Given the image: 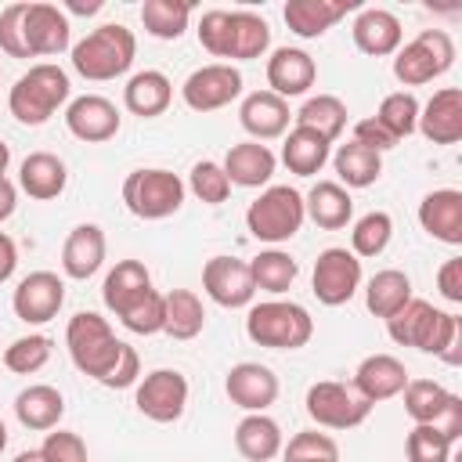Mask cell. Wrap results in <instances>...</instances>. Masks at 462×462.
<instances>
[{"label": "cell", "mask_w": 462, "mask_h": 462, "mask_svg": "<svg viewBox=\"0 0 462 462\" xmlns=\"http://www.w3.org/2000/svg\"><path fill=\"white\" fill-rule=\"evenodd\" d=\"M65 346L72 365L90 375L94 383L108 386V390H123L134 386L141 375V357L130 343L116 339L108 318H101L97 310H79L69 318L65 328Z\"/></svg>", "instance_id": "1"}, {"label": "cell", "mask_w": 462, "mask_h": 462, "mask_svg": "<svg viewBox=\"0 0 462 462\" xmlns=\"http://www.w3.org/2000/svg\"><path fill=\"white\" fill-rule=\"evenodd\" d=\"M386 332L397 346H415L448 365L462 361V321L430 300H408L393 318H386Z\"/></svg>", "instance_id": "2"}, {"label": "cell", "mask_w": 462, "mask_h": 462, "mask_svg": "<svg viewBox=\"0 0 462 462\" xmlns=\"http://www.w3.org/2000/svg\"><path fill=\"white\" fill-rule=\"evenodd\" d=\"M199 43L213 58H231V61H253L263 58L271 47V25L253 14V11H224L213 7L199 18Z\"/></svg>", "instance_id": "3"}, {"label": "cell", "mask_w": 462, "mask_h": 462, "mask_svg": "<svg viewBox=\"0 0 462 462\" xmlns=\"http://www.w3.org/2000/svg\"><path fill=\"white\" fill-rule=\"evenodd\" d=\"M72 94L69 72L54 61H40L22 72L7 94V108L22 126H43Z\"/></svg>", "instance_id": "4"}, {"label": "cell", "mask_w": 462, "mask_h": 462, "mask_svg": "<svg viewBox=\"0 0 462 462\" xmlns=\"http://www.w3.org/2000/svg\"><path fill=\"white\" fill-rule=\"evenodd\" d=\"M134 54H137L134 32L119 22H108V25L90 29L79 43H72V69L90 83H105V79L130 72Z\"/></svg>", "instance_id": "5"}, {"label": "cell", "mask_w": 462, "mask_h": 462, "mask_svg": "<svg viewBox=\"0 0 462 462\" xmlns=\"http://www.w3.org/2000/svg\"><path fill=\"white\" fill-rule=\"evenodd\" d=\"M245 336L267 350H300L314 336V318L292 300H263L245 314Z\"/></svg>", "instance_id": "6"}, {"label": "cell", "mask_w": 462, "mask_h": 462, "mask_svg": "<svg viewBox=\"0 0 462 462\" xmlns=\"http://www.w3.org/2000/svg\"><path fill=\"white\" fill-rule=\"evenodd\" d=\"M184 180L162 166H141L123 180V206L137 220H166L184 206Z\"/></svg>", "instance_id": "7"}, {"label": "cell", "mask_w": 462, "mask_h": 462, "mask_svg": "<svg viewBox=\"0 0 462 462\" xmlns=\"http://www.w3.org/2000/svg\"><path fill=\"white\" fill-rule=\"evenodd\" d=\"M303 195L289 184H267L245 209V227L256 242H289L303 227Z\"/></svg>", "instance_id": "8"}, {"label": "cell", "mask_w": 462, "mask_h": 462, "mask_svg": "<svg viewBox=\"0 0 462 462\" xmlns=\"http://www.w3.org/2000/svg\"><path fill=\"white\" fill-rule=\"evenodd\" d=\"M455 65V43L444 29H422L415 40L401 43L393 54V76L404 87H422Z\"/></svg>", "instance_id": "9"}, {"label": "cell", "mask_w": 462, "mask_h": 462, "mask_svg": "<svg viewBox=\"0 0 462 462\" xmlns=\"http://www.w3.org/2000/svg\"><path fill=\"white\" fill-rule=\"evenodd\" d=\"M303 408L321 430H354L372 415V404L350 383H336V379L314 383L303 397Z\"/></svg>", "instance_id": "10"}, {"label": "cell", "mask_w": 462, "mask_h": 462, "mask_svg": "<svg viewBox=\"0 0 462 462\" xmlns=\"http://www.w3.org/2000/svg\"><path fill=\"white\" fill-rule=\"evenodd\" d=\"M310 289L318 296V303L325 307H343L354 300V292L361 289V260L343 249V245H328L318 253L314 260V274H310Z\"/></svg>", "instance_id": "11"}, {"label": "cell", "mask_w": 462, "mask_h": 462, "mask_svg": "<svg viewBox=\"0 0 462 462\" xmlns=\"http://www.w3.org/2000/svg\"><path fill=\"white\" fill-rule=\"evenodd\" d=\"M242 94V72L231 61H209L202 69H195L184 83H180V97L191 112H217L227 108L235 97Z\"/></svg>", "instance_id": "12"}, {"label": "cell", "mask_w": 462, "mask_h": 462, "mask_svg": "<svg viewBox=\"0 0 462 462\" xmlns=\"http://www.w3.org/2000/svg\"><path fill=\"white\" fill-rule=\"evenodd\" d=\"M134 404L152 422H177L188 408V379L177 368H155L137 383Z\"/></svg>", "instance_id": "13"}, {"label": "cell", "mask_w": 462, "mask_h": 462, "mask_svg": "<svg viewBox=\"0 0 462 462\" xmlns=\"http://www.w3.org/2000/svg\"><path fill=\"white\" fill-rule=\"evenodd\" d=\"M22 43L29 58H47L61 54L72 47V25L69 14L58 4H29L22 11Z\"/></svg>", "instance_id": "14"}, {"label": "cell", "mask_w": 462, "mask_h": 462, "mask_svg": "<svg viewBox=\"0 0 462 462\" xmlns=\"http://www.w3.org/2000/svg\"><path fill=\"white\" fill-rule=\"evenodd\" d=\"M61 303H65V282L54 271H32L11 292V310L25 325H47L51 318H58Z\"/></svg>", "instance_id": "15"}, {"label": "cell", "mask_w": 462, "mask_h": 462, "mask_svg": "<svg viewBox=\"0 0 462 462\" xmlns=\"http://www.w3.org/2000/svg\"><path fill=\"white\" fill-rule=\"evenodd\" d=\"M202 289H206V296L217 307H227V310L249 307L253 296H256L249 263L245 260H235V256H213V260H206V267H202Z\"/></svg>", "instance_id": "16"}, {"label": "cell", "mask_w": 462, "mask_h": 462, "mask_svg": "<svg viewBox=\"0 0 462 462\" xmlns=\"http://www.w3.org/2000/svg\"><path fill=\"white\" fill-rule=\"evenodd\" d=\"M119 108L101 97V94H83V97H72L69 108H65V126L76 141H87V144H101V141H112L119 134Z\"/></svg>", "instance_id": "17"}, {"label": "cell", "mask_w": 462, "mask_h": 462, "mask_svg": "<svg viewBox=\"0 0 462 462\" xmlns=\"http://www.w3.org/2000/svg\"><path fill=\"white\" fill-rule=\"evenodd\" d=\"M278 375L260 365V361H238L231 365L227 379H224V393L231 404H238L242 411H267L278 401Z\"/></svg>", "instance_id": "18"}, {"label": "cell", "mask_w": 462, "mask_h": 462, "mask_svg": "<svg viewBox=\"0 0 462 462\" xmlns=\"http://www.w3.org/2000/svg\"><path fill=\"white\" fill-rule=\"evenodd\" d=\"M289 119H292L289 101L278 97V94H271V90H253V94H245L242 105H238V123H242V130L249 134V141H260V144L282 137V134L289 130Z\"/></svg>", "instance_id": "19"}, {"label": "cell", "mask_w": 462, "mask_h": 462, "mask_svg": "<svg viewBox=\"0 0 462 462\" xmlns=\"http://www.w3.org/2000/svg\"><path fill=\"white\" fill-rule=\"evenodd\" d=\"M415 130L433 144H458L462 141V90L458 87L433 90V97L419 105Z\"/></svg>", "instance_id": "20"}, {"label": "cell", "mask_w": 462, "mask_h": 462, "mask_svg": "<svg viewBox=\"0 0 462 462\" xmlns=\"http://www.w3.org/2000/svg\"><path fill=\"white\" fill-rule=\"evenodd\" d=\"M350 36H354V47L368 58H386V54H397L401 40H404V29H401V18L386 7H361L354 25H350Z\"/></svg>", "instance_id": "21"}, {"label": "cell", "mask_w": 462, "mask_h": 462, "mask_svg": "<svg viewBox=\"0 0 462 462\" xmlns=\"http://www.w3.org/2000/svg\"><path fill=\"white\" fill-rule=\"evenodd\" d=\"M314 79H318V65L303 47H278L267 58V90L285 101L307 94Z\"/></svg>", "instance_id": "22"}, {"label": "cell", "mask_w": 462, "mask_h": 462, "mask_svg": "<svg viewBox=\"0 0 462 462\" xmlns=\"http://www.w3.org/2000/svg\"><path fill=\"white\" fill-rule=\"evenodd\" d=\"M368 404H379V401H390L397 397L404 386H408V368L401 357L393 354H368L357 372H354V383H350Z\"/></svg>", "instance_id": "23"}, {"label": "cell", "mask_w": 462, "mask_h": 462, "mask_svg": "<svg viewBox=\"0 0 462 462\" xmlns=\"http://www.w3.org/2000/svg\"><path fill=\"white\" fill-rule=\"evenodd\" d=\"M419 224L430 238H437L444 245H462V191L437 188V191L422 195Z\"/></svg>", "instance_id": "24"}, {"label": "cell", "mask_w": 462, "mask_h": 462, "mask_svg": "<svg viewBox=\"0 0 462 462\" xmlns=\"http://www.w3.org/2000/svg\"><path fill=\"white\" fill-rule=\"evenodd\" d=\"M357 4L354 0H289L282 7L285 25L300 36V40H318L325 36L339 18H346Z\"/></svg>", "instance_id": "25"}, {"label": "cell", "mask_w": 462, "mask_h": 462, "mask_svg": "<svg viewBox=\"0 0 462 462\" xmlns=\"http://www.w3.org/2000/svg\"><path fill=\"white\" fill-rule=\"evenodd\" d=\"M105 253H108V242H105V231L97 224H76L61 245V271L76 282H87L90 274L101 271L105 263Z\"/></svg>", "instance_id": "26"}, {"label": "cell", "mask_w": 462, "mask_h": 462, "mask_svg": "<svg viewBox=\"0 0 462 462\" xmlns=\"http://www.w3.org/2000/svg\"><path fill=\"white\" fill-rule=\"evenodd\" d=\"M220 166H224L231 188H235V184H238V188H263V184L274 177L278 159H274V152H271L267 144H260V141H238V144L227 148V155H224Z\"/></svg>", "instance_id": "27"}, {"label": "cell", "mask_w": 462, "mask_h": 462, "mask_svg": "<svg viewBox=\"0 0 462 462\" xmlns=\"http://www.w3.org/2000/svg\"><path fill=\"white\" fill-rule=\"evenodd\" d=\"M65 184H69V170L54 152H29L18 166V188L36 202L58 199Z\"/></svg>", "instance_id": "28"}, {"label": "cell", "mask_w": 462, "mask_h": 462, "mask_svg": "<svg viewBox=\"0 0 462 462\" xmlns=\"http://www.w3.org/2000/svg\"><path fill=\"white\" fill-rule=\"evenodd\" d=\"M173 101V83L166 72L159 69H144V72H134L123 87V105L130 116H141V119H155L170 108Z\"/></svg>", "instance_id": "29"}, {"label": "cell", "mask_w": 462, "mask_h": 462, "mask_svg": "<svg viewBox=\"0 0 462 462\" xmlns=\"http://www.w3.org/2000/svg\"><path fill=\"white\" fill-rule=\"evenodd\" d=\"M65 415V397L58 386L51 383H32L25 386L18 397H14V419L25 426V430H36V433H47L61 422Z\"/></svg>", "instance_id": "30"}, {"label": "cell", "mask_w": 462, "mask_h": 462, "mask_svg": "<svg viewBox=\"0 0 462 462\" xmlns=\"http://www.w3.org/2000/svg\"><path fill=\"white\" fill-rule=\"evenodd\" d=\"M303 213L321 227V231H339L354 217V199L339 180H318L303 195Z\"/></svg>", "instance_id": "31"}, {"label": "cell", "mask_w": 462, "mask_h": 462, "mask_svg": "<svg viewBox=\"0 0 462 462\" xmlns=\"http://www.w3.org/2000/svg\"><path fill=\"white\" fill-rule=\"evenodd\" d=\"M282 426L263 411H245V419L235 426V448L249 462H271L274 455H282Z\"/></svg>", "instance_id": "32"}, {"label": "cell", "mask_w": 462, "mask_h": 462, "mask_svg": "<svg viewBox=\"0 0 462 462\" xmlns=\"http://www.w3.org/2000/svg\"><path fill=\"white\" fill-rule=\"evenodd\" d=\"M332 155V141H325L321 134L307 130V126H292L285 134V144H282V162L289 166V173L296 177H314L321 173V166L328 162Z\"/></svg>", "instance_id": "33"}, {"label": "cell", "mask_w": 462, "mask_h": 462, "mask_svg": "<svg viewBox=\"0 0 462 462\" xmlns=\"http://www.w3.org/2000/svg\"><path fill=\"white\" fill-rule=\"evenodd\" d=\"M206 328V307L191 289H170L162 296V332L170 339H195Z\"/></svg>", "instance_id": "34"}, {"label": "cell", "mask_w": 462, "mask_h": 462, "mask_svg": "<svg viewBox=\"0 0 462 462\" xmlns=\"http://www.w3.org/2000/svg\"><path fill=\"white\" fill-rule=\"evenodd\" d=\"M328 159H332V170H336V177H339V184L346 191L350 188H368L383 173V155L372 152V148H365V144H357V141L339 144Z\"/></svg>", "instance_id": "35"}, {"label": "cell", "mask_w": 462, "mask_h": 462, "mask_svg": "<svg viewBox=\"0 0 462 462\" xmlns=\"http://www.w3.org/2000/svg\"><path fill=\"white\" fill-rule=\"evenodd\" d=\"M408 300H411V278L404 271H397V267L375 271L368 278V285H365V307H368V314H375L383 321L393 318Z\"/></svg>", "instance_id": "36"}, {"label": "cell", "mask_w": 462, "mask_h": 462, "mask_svg": "<svg viewBox=\"0 0 462 462\" xmlns=\"http://www.w3.org/2000/svg\"><path fill=\"white\" fill-rule=\"evenodd\" d=\"M148 289H152L148 267H144L141 260H119V263L108 271L105 285H101V300H105V307H108L112 314H119L130 300H137V296L148 292Z\"/></svg>", "instance_id": "37"}, {"label": "cell", "mask_w": 462, "mask_h": 462, "mask_svg": "<svg viewBox=\"0 0 462 462\" xmlns=\"http://www.w3.org/2000/svg\"><path fill=\"white\" fill-rule=\"evenodd\" d=\"M249 274H253V285L256 292H271V296H282L292 289L296 274H300V263L282 253V249H263L249 260Z\"/></svg>", "instance_id": "38"}, {"label": "cell", "mask_w": 462, "mask_h": 462, "mask_svg": "<svg viewBox=\"0 0 462 462\" xmlns=\"http://www.w3.org/2000/svg\"><path fill=\"white\" fill-rule=\"evenodd\" d=\"M292 119H296V126H307V130L321 134L325 141H336L346 130V105L336 94H314L300 105V112Z\"/></svg>", "instance_id": "39"}, {"label": "cell", "mask_w": 462, "mask_h": 462, "mask_svg": "<svg viewBox=\"0 0 462 462\" xmlns=\"http://www.w3.org/2000/svg\"><path fill=\"white\" fill-rule=\"evenodd\" d=\"M144 32L155 40H180L191 22V4L184 0H144L141 4Z\"/></svg>", "instance_id": "40"}, {"label": "cell", "mask_w": 462, "mask_h": 462, "mask_svg": "<svg viewBox=\"0 0 462 462\" xmlns=\"http://www.w3.org/2000/svg\"><path fill=\"white\" fill-rule=\"evenodd\" d=\"M375 119H379V126L401 144L404 137L415 134V123H419V101H415V94H411V90H393V94H386V97L379 101V108H375Z\"/></svg>", "instance_id": "41"}, {"label": "cell", "mask_w": 462, "mask_h": 462, "mask_svg": "<svg viewBox=\"0 0 462 462\" xmlns=\"http://www.w3.org/2000/svg\"><path fill=\"white\" fill-rule=\"evenodd\" d=\"M401 393H404V411L415 426H430L451 397V390L440 386L437 379H408V386Z\"/></svg>", "instance_id": "42"}, {"label": "cell", "mask_w": 462, "mask_h": 462, "mask_svg": "<svg viewBox=\"0 0 462 462\" xmlns=\"http://www.w3.org/2000/svg\"><path fill=\"white\" fill-rule=\"evenodd\" d=\"M390 238H393V220H390V213L372 209V213H365V217L354 224V231H350V253H354L357 260H361V256L372 260V256L386 253Z\"/></svg>", "instance_id": "43"}, {"label": "cell", "mask_w": 462, "mask_h": 462, "mask_svg": "<svg viewBox=\"0 0 462 462\" xmlns=\"http://www.w3.org/2000/svg\"><path fill=\"white\" fill-rule=\"evenodd\" d=\"M51 350H54L51 336L29 332V336H18V339L4 350V365H7V372H14V375H32V372H40V368L51 361Z\"/></svg>", "instance_id": "44"}, {"label": "cell", "mask_w": 462, "mask_h": 462, "mask_svg": "<svg viewBox=\"0 0 462 462\" xmlns=\"http://www.w3.org/2000/svg\"><path fill=\"white\" fill-rule=\"evenodd\" d=\"M116 318H119L123 328L134 332V336H155V332H162V292H155V289L141 292V296L130 300Z\"/></svg>", "instance_id": "45"}, {"label": "cell", "mask_w": 462, "mask_h": 462, "mask_svg": "<svg viewBox=\"0 0 462 462\" xmlns=\"http://www.w3.org/2000/svg\"><path fill=\"white\" fill-rule=\"evenodd\" d=\"M184 188H188L199 202H206V206H220V202H227V195H231V180H227L224 166L213 162V159L195 162L191 173H188V184H184Z\"/></svg>", "instance_id": "46"}, {"label": "cell", "mask_w": 462, "mask_h": 462, "mask_svg": "<svg viewBox=\"0 0 462 462\" xmlns=\"http://www.w3.org/2000/svg\"><path fill=\"white\" fill-rule=\"evenodd\" d=\"M282 462H339V444L328 433L300 430L289 444H282Z\"/></svg>", "instance_id": "47"}, {"label": "cell", "mask_w": 462, "mask_h": 462, "mask_svg": "<svg viewBox=\"0 0 462 462\" xmlns=\"http://www.w3.org/2000/svg\"><path fill=\"white\" fill-rule=\"evenodd\" d=\"M455 440H448L437 426H415L404 440V455L408 462H451Z\"/></svg>", "instance_id": "48"}, {"label": "cell", "mask_w": 462, "mask_h": 462, "mask_svg": "<svg viewBox=\"0 0 462 462\" xmlns=\"http://www.w3.org/2000/svg\"><path fill=\"white\" fill-rule=\"evenodd\" d=\"M40 451H43L47 462H87V444H83V437L72 433V430H58V426L47 430Z\"/></svg>", "instance_id": "49"}, {"label": "cell", "mask_w": 462, "mask_h": 462, "mask_svg": "<svg viewBox=\"0 0 462 462\" xmlns=\"http://www.w3.org/2000/svg\"><path fill=\"white\" fill-rule=\"evenodd\" d=\"M22 11H25V0L22 4H7L0 11V51L7 58H29L25 43H22Z\"/></svg>", "instance_id": "50"}, {"label": "cell", "mask_w": 462, "mask_h": 462, "mask_svg": "<svg viewBox=\"0 0 462 462\" xmlns=\"http://www.w3.org/2000/svg\"><path fill=\"white\" fill-rule=\"evenodd\" d=\"M350 141H357V144H365V148H372V152H390V148H397V141L379 126V119L375 116H365V119H357L354 123V137Z\"/></svg>", "instance_id": "51"}, {"label": "cell", "mask_w": 462, "mask_h": 462, "mask_svg": "<svg viewBox=\"0 0 462 462\" xmlns=\"http://www.w3.org/2000/svg\"><path fill=\"white\" fill-rule=\"evenodd\" d=\"M437 289L448 303H462V256L444 260V267L437 271Z\"/></svg>", "instance_id": "52"}, {"label": "cell", "mask_w": 462, "mask_h": 462, "mask_svg": "<svg viewBox=\"0 0 462 462\" xmlns=\"http://www.w3.org/2000/svg\"><path fill=\"white\" fill-rule=\"evenodd\" d=\"M430 426H437L448 440H458V437H462V397H458V393H451V397H448V404L440 408V415H437Z\"/></svg>", "instance_id": "53"}, {"label": "cell", "mask_w": 462, "mask_h": 462, "mask_svg": "<svg viewBox=\"0 0 462 462\" xmlns=\"http://www.w3.org/2000/svg\"><path fill=\"white\" fill-rule=\"evenodd\" d=\"M14 267H18V245L7 231H0V282H7L14 274Z\"/></svg>", "instance_id": "54"}, {"label": "cell", "mask_w": 462, "mask_h": 462, "mask_svg": "<svg viewBox=\"0 0 462 462\" xmlns=\"http://www.w3.org/2000/svg\"><path fill=\"white\" fill-rule=\"evenodd\" d=\"M14 206H18V188L7 177H0V224L14 213Z\"/></svg>", "instance_id": "55"}, {"label": "cell", "mask_w": 462, "mask_h": 462, "mask_svg": "<svg viewBox=\"0 0 462 462\" xmlns=\"http://www.w3.org/2000/svg\"><path fill=\"white\" fill-rule=\"evenodd\" d=\"M65 11H72V14H97V11H101V0H90V4H83V0H69Z\"/></svg>", "instance_id": "56"}, {"label": "cell", "mask_w": 462, "mask_h": 462, "mask_svg": "<svg viewBox=\"0 0 462 462\" xmlns=\"http://www.w3.org/2000/svg\"><path fill=\"white\" fill-rule=\"evenodd\" d=\"M11 462H47V458H43V451H40V448H29V451H18Z\"/></svg>", "instance_id": "57"}, {"label": "cell", "mask_w": 462, "mask_h": 462, "mask_svg": "<svg viewBox=\"0 0 462 462\" xmlns=\"http://www.w3.org/2000/svg\"><path fill=\"white\" fill-rule=\"evenodd\" d=\"M7 162H11V148H7L4 141H0V177L7 173Z\"/></svg>", "instance_id": "58"}, {"label": "cell", "mask_w": 462, "mask_h": 462, "mask_svg": "<svg viewBox=\"0 0 462 462\" xmlns=\"http://www.w3.org/2000/svg\"><path fill=\"white\" fill-rule=\"evenodd\" d=\"M4 448H7V426H4V419H0V455H4Z\"/></svg>", "instance_id": "59"}]
</instances>
